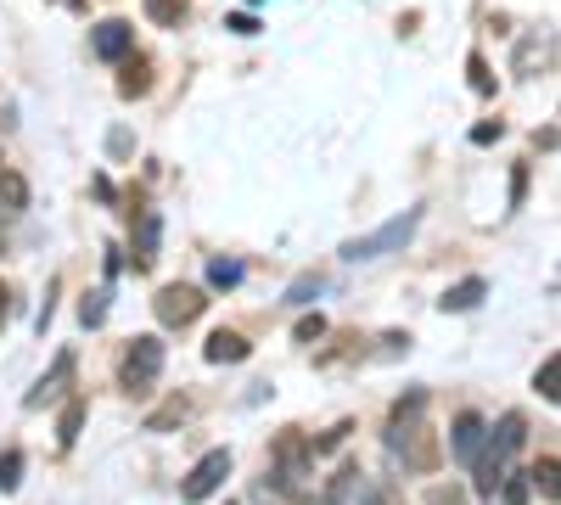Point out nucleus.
Listing matches in <instances>:
<instances>
[{
    "label": "nucleus",
    "instance_id": "f257e3e1",
    "mask_svg": "<svg viewBox=\"0 0 561 505\" xmlns=\"http://www.w3.org/2000/svg\"><path fill=\"white\" fill-rule=\"evenodd\" d=\"M415 225H421V208H404V214H393L382 231H370V237H354V242H343V259L348 264H365V259H382V253H399L410 237H415Z\"/></svg>",
    "mask_w": 561,
    "mask_h": 505
},
{
    "label": "nucleus",
    "instance_id": "f03ea898",
    "mask_svg": "<svg viewBox=\"0 0 561 505\" xmlns=\"http://www.w3.org/2000/svg\"><path fill=\"white\" fill-rule=\"evenodd\" d=\"M158 377H163V343H158V337H135V343L124 348V359H118V382H124L129 393H147Z\"/></svg>",
    "mask_w": 561,
    "mask_h": 505
},
{
    "label": "nucleus",
    "instance_id": "7ed1b4c3",
    "mask_svg": "<svg viewBox=\"0 0 561 505\" xmlns=\"http://www.w3.org/2000/svg\"><path fill=\"white\" fill-rule=\"evenodd\" d=\"M225 478H230V449H208L203 461L185 472V483H180V500L185 505H203V500H214L219 489H225Z\"/></svg>",
    "mask_w": 561,
    "mask_h": 505
},
{
    "label": "nucleus",
    "instance_id": "20e7f679",
    "mask_svg": "<svg viewBox=\"0 0 561 505\" xmlns=\"http://www.w3.org/2000/svg\"><path fill=\"white\" fill-rule=\"evenodd\" d=\"M388 444L404 455V467H410V472H438V438L421 427V422H393Z\"/></svg>",
    "mask_w": 561,
    "mask_h": 505
},
{
    "label": "nucleus",
    "instance_id": "39448f33",
    "mask_svg": "<svg viewBox=\"0 0 561 505\" xmlns=\"http://www.w3.org/2000/svg\"><path fill=\"white\" fill-rule=\"evenodd\" d=\"M152 309H158L163 326H192V320L208 309V292H203V287H192V282H169V287L152 298Z\"/></svg>",
    "mask_w": 561,
    "mask_h": 505
},
{
    "label": "nucleus",
    "instance_id": "423d86ee",
    "mask_svg": "<svg viewBox=\"0 0 561 505\" xmlns=\"http://www.w3.org/2000/svg\"><path fill=\"white\" fill-rule=\"evenodd\" d=\"M68 382H73V348H62L57 359H51V371H45L28 393H23V404L28 410H45V404H57V399H68Z\"/></svg>",
    "mask_w": 561,
    "mask_h": 505
},
{
    "label": "nucleus",
    "instance_id": "0eeeda50",
    "mask_svg": "<svg viewBox=\"0 0 561 505\" xmlns=\"http://www.w3.org/2000/svg\"><path fill=\"white\" fill-rule=\"evenodd\" d=\"M90 51H96L102 62H124V57L135 51V28H129L124 18L96 23V28H90Z\"/></svg>",
    "mask_w": 561,
    "mask_h": 505
},
{
    "label": "nucleus",
    "instance_id": "6e6552de",
    "mask_svg": "<svg viewBox=\"0 0 561 505\" xmlns=\"http://www.w3.org/2000/svg\"><path fill=\"white\" fill-rule=\"evenodd\" d=\"M523 444H528V416H523V410H505V416L483 433V449H494L500 461H511V455H517Z\"/></svg>",
    "mask_w": 561,
    "mask_h": 505
},
{
    "label": "nucleus",
    "instance_id": "1a4fd4ad",
    "mask_svg": "<svg viewBox=\"0 0 561 505\" xmlns=\"http://www.w3.org/2000/svg\"><path fill=\"white\" fill-rule=\"evenodd\" d=\"M483 433H489V422L478 416V410H460L455 416V433H449V455L460 467H472L478 461V449H483Z\"/></svg>",
    "mask_w": 561,
    "mask_h": 505
},
{
    "label": "nucleus",
    "instance_id": "9d476101",
    "mask_svg": "<svg viewBox=\"0 0 561 505\" xmlns=\"http://www.w3.org/2000/svg\"><path fill=\"white\" fill-rule=\"evenodd\" d=\"M275 461H280V472H275V483H280V489H287V483H298V478H304V472L314 467V449H309V444H304L298 433H287V438H280V444H275Z\"/></svg>",
    "mask_w": 561,
    "mask_h": 505
},
{
    "label": "nucleus",
    "instance_id": "9b49d317",
    "mask_svg": "<svg viewBox=\"0 0 561 505\" xmlns=\"http://www.w3.org/2000/svg\"><path fill=\"white\" fill-rule=\"evenodd\" d=\"M325 505H377V489H370V478L359 467H343L332 478V489H325Z\"/></svg>",
    "mask_w": 561,
    "mask_h": 505
},
{
    "label": "nucleus",
    "instance_id": "f8f14e48",
    "mask_svg": "<svg viewBox=\"0 0 561 505\" xmlns=\"http://www.w3.org/2000/svg\"><path fill=\"white\" fill-rule=\"evenodd\" d=\"M248 354H253V343H248L242 332H214V337L203 343V359H208V365H242Z\"/></svg>",
    "mask_w": 561,
    "mask_h": 505
},
{
    "label": "nucleus",
    "instance_id": "ddd939ff",
    "mask_svg": "<svg viewBox=\"0 0 561 505\" xmlns=\"http://www.w3.org/2000/svg\"><path fill=\"white\" fill-rule=\"evenodd\" d=\"M483 292H489L483 275H466V282H455V287L438 298V309H444V314H466V309H478V303H483Z\"/></svg>",
    "mask_w": 561,
    "mask_h": 505
},
{
    "label": "nucleus",
    "instance_id": "4468645a",
    "mask_svg": "<svg viewBox=\"0 0 561 505\" xmlns=\"http://www.w3.org/2000/svg\"><path fill=\"white\" fill-rule=\"evenodd\" d=\"M152 90V62L147 57H124V73H118V96L124 102H140Z\"/></svg>",
    "mask_w": 561,
    "mask_h": 505
},
{
    "label": "nucleus",
    "instance_id": "2eb2a0df",
    "mask_svg": "<svg viewBox=\"0 0 561 505\" xmlns=\"http://www.w3.org/2000/svg\"><path fill=\"white\" fill-rule=\"evenodd\" d=\"M158 264V214H140V231H135V269H152Z\"/></svg>",
    "mask_w": 561,
    "mask_h": 505
},
{
    "label": "nucleus",
    "instance_id": "dca6fc26",
    "mask_svg": "<svg viewBox=\"0 0 561 505\" xmlns=\"http://www.w3.org/2000/svg\"><path fill=\"white\" fill-rule=\"evenodd\" d=\"M0 208H7V214H23L28 208V180L18 169H0Z\"/></svg>",
    "mask_w": 561,
    "mask_h": 505
},
{
    "label": "nucleus",
    "instance_id": "f3484780",
    "mask_svg": "<svg viewBox=\"0 0 561 505\" xmlns=\"http://www.w3.org/2000/svg\"><path fill=\"white\" fill-rule=\"evenodd\" d=\"M472 472H478V494H494V489H500V478H505V461H500L494 449H478Z\"/></svg>",
    "mask_w": 561,
    "mask_h": 505
},
{
    "label": "nucleus",
    "instance_id": "a211bd4d",
    "mask_svg": "<svg viewBox=\"0 0 561 505\" xmlns=\"http://www.w3.org/2000/svg\"><path fill=\"white\" fill-rule=\"evenodd\" d=\"M79 427H84V399H68L62 404V422H57V444L73 449L79 444Z\"/></svg>",
    "mask_w": 561,
    "mask_h": 505
},
{
    "label": "nucleus",
    "instance_id": "6ab92c4d",
    "mask_svg": "<svg viewBox=\"0 0 561 505\" xmlns=\"http://www.w3.org/2000/svg\"><path fill=\"white\" fill-rule=\"evenodd\" d=\"M185 410H192V404H185V399L174 393L169 404H158L152 416H147V433H169V427H180V422H185Z\"/></svg>",
    "mask_w": 561,
    "mask_h": 505
},
{
    "label": "nucleus",
    "instance_id": "aec40b11",
    "mask_svg": "<svg viewBox=\"0 0 561 505\" xmlns=\"http://www.w3.org/2000/svg\"><path fill=\"white\" fill-rule=\"evenodd\" d=\"M185 12H192L185 0H147V18H152L158 28H180V23H185Z\"/></svg>",
    "mask_w": 561,
    "mask_h": 505
},
{
    "label": "nucleus",
    "instance_id": "412c9836",
    "mask_svg": "<svg viewBox=\"0 0 561 505\" xmlns=\"http://www.w3.org/2000/svg\"><path fill=\"white\" fill-rule=\"evenodd\" d=\"M528 483H534L545 500H556V494H561V467H556V455H545V461L528 472Z\"/></svg>",
    "mask_w": 561,
    "mask_h": 505
},
{
    "label": "nucleus",
    "instance_id": "4be33fe9",
    "mask_svg": "<svg viewBox=\"0 0 561 505\" xmlns=\"http://www.w3.org/2000/svg\"><path fill=\"white\" fill-rule=\"evenodd\" d=\"M534 388H539V399H545V404H556V399H561V359H556V354H550V359L539 365Z\"/></svg>",
    "mask_w": 561,
    "mask_h": 505
},
{
    "label": "nucleus",
    "instance_id": "5701e85b",
    "mask_svg": "<svg viewBox=\"0 0 561 505\" xmlns=\"http://www.w3.org/2000/svg\"><path fill=\"white\" fill-rule=\"evenodd\" d=\"M23 483V449H7L0 455V494H12Z\"/></svg>",
    "mask_w": 561,
    "mask_h": 505
},
{
    "label": "nucleus",
    "instance_id": "b1692460",
    "mask_svg": "<svg viewBox=\"0 0 561 505\" xmlns=\"http://www.w3.org/2000/svg\"><path fill=\"white\" fill-rule=\"evenodd\" d=\"M242 282V264L237 259H214L208 264V287H237Z\"/></svg>",
    "mask_w": 561,
    "mask_h": 505
},
{
    "label": "nucleus",
    "instance_id": "393cba45",
    "mask_svg": "<svg viewBox=\"0 0 561 505\" xmlns=\"http://www.w3.org/2000/svg\"><path fill=\"white\" fill-rule=\"evenodd\" d=\"M79 320H84V326H102V320H107V287H102V292H84Z\"/></svg>",
    "mask_w": 561,
    "mask_h": 505
},
{
    "label": "nucleus",
    "instance_id": "a878e982",
    "mask_svg": "<svg viewBox=\"0 0 561 505\" xmlns=\"http://www.w3.org/2000/svg\"><path fill=\"white\" fill-rule=\"evenodd\" d=\"M494 494H505V505H528V478H511V472H505Z\"/></svg>",
    "mask_w": 561,
    "mask_h": 505
},
{
    "label": "nucleus",
    "instance_id": "bb28decb",
    "mask_svg": "<svg viewBox=\"0 0 561 505\" xmlns=\"http://www.w3.org/2000/svg\"><path fill=\"white\" fill-rule=\"evenodd\" d=\"M314 292H320V275H298L287 287V303H314Z\"/></svg>",
    "mask_w": 561,
    "mask_h": 505
},
{
    "label": "nucleus",
    "instance_id": "cd10ccee",
    "mask_svg": "<svg viewBox=\"0 0 561 505\" xmlns=\"http://www.w3.org/2000/svg\"><path fill=\"white\" fill-rule=\"evenodd\" d=\"M421 404H427V393H421V388H415V393H404V399L393 404V422H415V416H421Z\"/></svg>",
    "mask_w": 561,
    "mask_h": 505
},
{
    "label": "nucleus",
    "instance_id": "c85d7f7f",
    "mask_svg": "<svg viewBox=\"0 0 561 505\" xmlns=\"http://www.w3.org/2000/svg\"><path fill=\"white\" fill-rule=\"evenodd\" d=\"M293 337H298V343H320V337H325V314H304Z\"/></svg>",
    "mask_w": 561,
    "mask_h": 505
},
{
    "label": "nucleus",
    "instance_id": "c756f323",
    "mask_svg": "<svg viewBox=\"0 0 561 505\" xmlns=\"http://www.w3.org/2000/svg\"><path fill=\"white\" fill-rule=\"evenodd\" d=\"M427 505H466V494L455 483H438V489H427Z\"/></svg>",
    "mask_w": 561,
    "mask_h": 505
},
{
    "label": "nucleus",
    "instance_id": "7c9ffc66",
    "mask_svg": "<svg viewBox=\"0 0 561 505\" xmlns=\"http://www.w3.org/2000/svg\"><path fill=\"white\" fill-rule=\"evenodd\" d=\"M472 90H478V96H489V90H494V79H489V62H483V57H472Z\"/></svg>",
    "mask_w": 561,
    "mask_h": 505
},
{
    "label": "nucleus",
    "instance_id": "2f4dec72",
    "mask_svg": "<svg viewBox=\"0 0 561 505\" xmlns=\"http://www.w3.org/2000/svg\"><path fill=\"white\" fill-rule=\"evenodd\" d=\"M225 28H230V34H259V18L237 12V18H225Z\"/></svg>",
    "mask_w": 561,
    "mask_h": 505
},
{
    "label": "nucleus",
    "instance_id": "473e14b6",
    "mask_svg": "<svg viewBox=\"0 0 561 505\" xmlns=\"http://www.w3.org/2000/svg\"><path fill=\"white\" fill-rule=\"evenodd\" d=\"M7 314H12V298H7V287H0V326H7Z\"/></svg>",
    "mask_w": 561,
    "mask_h": 505
},
{
    "label": "nucleus",
    "instance_id": "72a5a7b5",
    "mask_svg": "<svg viewBox=\"0 0 561 505\" xmlns=\"http://www.w3.org/2000/svg\"><path fill=\"white\" fill-rule=\"evenodd\" d=\"M0 169H7V158H0Z\"/></svg>",
    "mask_w": 561,
    "mask_h": 505
}]
</instances>
